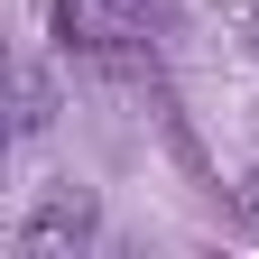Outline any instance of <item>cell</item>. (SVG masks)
Instances as JSON below:
<instances>
[{"label": "cell", "mask_w": 259, "mask_h": 259, "mask_svg": "<svg viewBox=\"0 0 259 259\" xmlns=\"http://www.w3.org/2000/svg\"><path fill=\"white\" fill-rule=\"evenodd\" d=\"M47 111H56L47 74H19V139H37V130H47Z\"/></svg>", "instance_id": "obj_2"}, {"label": "cell", "mask_w": 259, "mask_h": 259, "mask_svg": "<svg viewBox=\"0 0 259 259\" xmlns=\"http://www.w3.org/2000/svg\"><path fill=\"white\" fill-rule=\"evenodd\" d=\"M250 47H259V10H250Z\"/></svg>", "instance_id": "obj_4"}, {"label": "cell", "mask_w": 259, "mask_h": 259, "mask_svg": "<svg viewBox=\"0 0 259 259\" xmlns=\"http://www.w3.org/2000/svg\"><path fill=\"white\" fill-rule=\"evenodd\" d=\"M241 213H250V222H259V176H250V194H241Z\"/></svg>", "instance_id": "obj_3"}, {"label": "cell", "mask_w": 259, "mask_h": 259, "mask_svg": "<svg viewBox=\"0 0 259 259\" xmlns=\"http://www.w3.org/2000/svg\"><path fill=\"white\" fill-rule=\"evenodd\" d=\"M93 232H102L93 194H83V185H47V194H37V213L19 222V241H10V250H19V259H74Z\"/></svg>", "instance_id": "obj_1"}]
</instances>
